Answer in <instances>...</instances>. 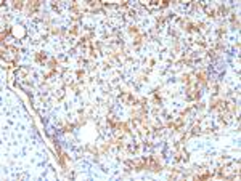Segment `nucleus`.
<instances>
[{
  "instance_id": "f257e3e1",
  "label": "nucleus",
  "mask_w": 241,
  "mask_h": 181,
  "mask_svg": "<svg viewBox=\"0 0 241 181\" xmlns=\"http://www.w3.org/2000/svg\"><path fill=\"white\" fill-rule=\"evenodd\" d=\"M2 58H3V61L15 63L16 58H18V50L15 48V47H7V48H3V51H2Z\"/></svg>"
},
{
  "instance_id": "f03ea898",
  "label": "nucleus",
  "mask_w": 241,
  "mask_h": 181,
  "mask_svg": "<svg viewBox=\"0 0 241 181\" xmlns=\"http://www.w3.org/2000/svg\"><path fill=\"white\" fill-rule=\"evenodd\" d=\"M28 71H29L28 67H19V69L16 71V75L19 77V79H24V77H26V74H28Z\"/></svg>"
},
{
  "instance_id": "7ed1b4c3",
  "label": "nucleus",
  "mask_w": 241,
  "mask_h": 181,
  "mask_svg": "<svg viewBox=\"0 0 241 181\" xmlns=\"http://www.w3.org/2000/svg\"><path fill=\"white\" fill-rule=\"evenodd\" d=\"M15 35L23 37V35H24V31H23V29H15Z\"/></svg>"
}]
</instances>
